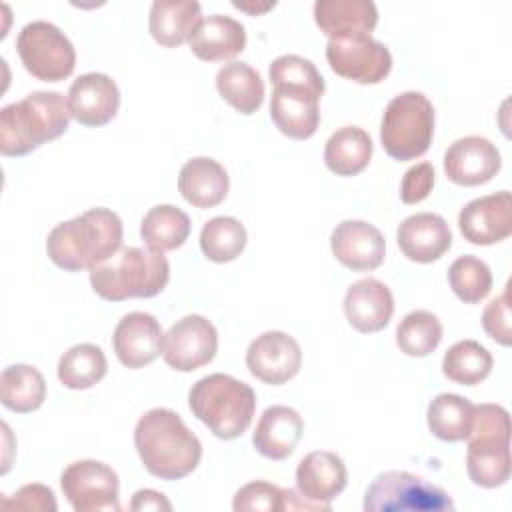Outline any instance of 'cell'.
Listing matches in <instances>:
<instances>
[{"label":"cell","instance_id":"1","mask_svg":"<svg viewBox=\"0 0 512 512\" xmlns=\"http://www.w3.org/2000/svg\"><path fill=\"white\" fill-rule=\"evenodd\" d=\"M134 446L144 468L160 480L192 474L202 458L198 436L170 408H152L138 418Z\"/></svg>","mask_w":512,"mask_h":512},{"label":"cell","instance_id":"38","mask_svg":"<svg viewBox=\"0 0 512 512\" xmlns=\"http://www.w3.org/2000/svg\"><path fill=\"white\" fill-rule=\"evenodd\" d=\"M448 284L464 304H478L492 290V272L478 256L464 254L450 264Z\"/></svg>","mask_w":512,"mask_h":512},{"label":"cell","instance_id":"16","mask_svg":"<svg viewBox=\"0 0 512 512\" xmlns=\"http://www.w3.org/2000/svg\"><path fill=\"white\" fill-rule=\"evenodd\" d=\"M330 250L342 266L354 272H368L384 262L386 240L366 220H344L330 234Z\"/></svg>","mask_w":512,"mask_h":512},{"label":"cell","instance_id":"31","mask_svg":"<svg viewBox=\"0 0 512 512\" xmlns=\"http://www.w3.org/2000/svg\"><path fill=\"white\" fill-rule=\"evenodd\" d=\"M190 228L192 224L184 210L172 204H158L144 214L140 236L148 248L168 252L180 248L188 240Z\"/></svg>","mask_w":512,"mask_h":512},{"label":"cell","instance_id":"35","mask_svg":"<svg viewBox=\"0 0 512 512\" xmlns=\"http://www.w3.org/2000/svg\"><path fill=\"white\" fill-rule=\"evenodd\" d=\"M492 354L476 340L452 344L442 358V374L462 386H476L492 372Z\"/></svg>","mask_w":512,"mask_h":512},{"label":"cell","instance_id":"14","mask_svg":"<svg viewBox=\"0 0 512 512\" xmlns=\"http://www.w3.org/2000/svg\"><path fill=\"white\" fill-rule=\"evenodd\" d=\"M458 228L464 240L476 246H490L512 234V196L500 190L464 204L458 214Z\"/></svg>","mask_w":512,"mask_h":512},{"label":"cell","instance_id":"24","mask_svg":"<svg viewBox=\"0 0 512 512\" xmlns=\"http://www.w3.org/2000/svg\"><path fill=\"white\" fill-rule=\"evenodd\" d=\"M314 22L328 38L370 36L378 24L372 0H316Z\"/></svg>","mask_w":512,"mask_h":512},{"label":"cell","instance_id":"13","mask_svg":"<svg viewBox=\"0 0 512 512\" xmlns=\"http://www.w3.org/2000/svg\"><path fill=\"white\" fill-rule=\"evenodd\" d=\"M246 366L250 374L264 384H286L300 372V344L290 334L280 330L262 332L246 350Z\"/></svg>","mask_w":512,"mask_h":512},{"label":"cell","instance_id":"23","mask_svg":"<svg viewBox=\"0 0 512 512\" xmlns=\"http://www.w3.org/2000/svg\"><path fill=\"white\" fill-rule=\"evenodd\" d=\"M304 420L290 406H268L256 422L252 444L268 460H286L302 440Z\"/></svg>","mask_w":512,"mask_h":512},{"label":"cell","instance_id":"9","mask_svg":"<svg viewBox=\"0 0 512 512\" xmlns=\"http://www.w3.org/2000/svg\"><path fill=\"white\" fill-rule=\"evenodd\" d=\"M16 50L28 74L42 82L66 80L76 66V50L52 22H28L16 38Z\"/></svg>","mask_w":512,"mask_h":512},{"label":"cell","instance_id":"18","mask_svg":"<svg viewBox=\"0 0 512 512\" xmlns=\"http://www.w3.org/2000/svg\"><path fill=\"white\" fill-rule=\"evenodd\" d=\"M160 322L148 312L124 314L112 334V346L122 366L138 370L162 354Z\"/></svg>","mask_w":512,"mask_h":512},{"label":"cell","instance_id":"44","mask_svg":"<svg viewBox=\"0 0 512 512\" xmlns=\"http://www.w3.org/2000/svg\"><path fill=\"white\" fill-rule=\"evenodd\" d=\"M232 6H234V8H238V10H244V12L252 14V16H258V14H264L266 10L274 8V6H276V2H264V4H242V2H232Z\"/></svg>","mask_w":512,"mask_h":512},{"label":"cell","instance_id":"21","mask_svg":"<svg viewBox=\"0 0 512 512\" xmlns=\"http://www.w3.org/2000/svg\"><path fill=\"white\" fill-rule=\"evenodd\" d=\"M320 98L322 96L304 88L274 86L270 96V118L284 136L306 140L318 130Z\"/></svg>","mask_w":512,"mask_h":512},{"label":"cell","instance_id":"6","mask_svg":"<svg viewBox=\"0 0 512 512\" xmlns=\"http://www.w3.org/2000/svg\"><path fill=\"white\" fill-rule=\"evenodd\" d=\"M466 472L476 486L498 488L510 478V414L500 404H474Z\"/></svg>","mask_w":512,"mask_h":512},{"label":"cell","instance_id":"28","mask_svg":"<svg viewBox=\"0 0 512 512\" xmlns=\"http://www.w3.org/2000/svg\"><path fill=\"white\" fill-rule=\"evenodd\" d=\"M372 150V138L364 128L342 126L326 140L324 164L336 176H356L370 164Z\"/></svg>","mask_w":512,"mask_h":512},{"label":"cell","instance_id":"17","mask_svg":"<svg viewBox=\"0 0 512 512\" xmlns=\"http://www.w3.org/2000/svg\"><path fill=\"white\" fill-rule=\"evenodd\" d=\"M68 108L82 126H104L118 114L120 90L108 74H82L68 88Z\"/></svg>","mask_w":512,"mask_h":512},{"label":"cell","instance_id":"11","mask_svg":"<svg viewBox=\"0 0 512 512\" xmlns=\"http://www.w3.org/2000/svg\"><path fill=\"white\" fill-rule=\"evenodd\" d=\"M330 68L356 84H378L392 70V54L372 36L330 38L326 44Z\"/></svg>","mask_w":512,"mask_h":512},{"label":"cell","instance_id":"8","mask_svg":"<svg viewBox=\"0 0 512 512\" xmlns=\"http://www.w3.org/2000/svg\"><path fill=\"white\" fill-rule=\"evenodd\" d=\"M362 508L364 512H452L454 502L446 490L422 476L388 470L370 482Z\"/></svg>","mask_w":512,"mask_h":512},{"label":"cell","instance_id":"33","mask_svg":"<svg viewBox=\"0 0 512 512\" xmlns=\"http://www.w3.org/2000/svg\"><path fill=\"white\" fill-rule=\"evenodd\" d=\"M234 512H282V510H326L306 498H298L294 490L254 480L244 484L232 500Z\"/></svg>","mask_w":512,"mask_h":512},{"label":"cell","instance_id":"10","mask_svg":"<svg viewBox=\"0 0 512 512\" xmlns=\"http://www.w3.org/2000/svg\"><path fill=\"white\" fill-rule=\"evenodd\" d=\"M60 488L76 512H118V474L100 460L70 462L60 474Z\"/></svg>","mask_w":512,"mask_h":512},{"label":"cell","instance_id":"12","mask_svg":"<svg viewBox=\"0 0 512 512\" xmlns=\"http://www.w3.org/2000/svg\"><path fill=\"white\" fill-rule=\"evenodd\" d=\"M216 350L218 332L214 324L200 314H188L176 320L162 338V358L178 372H192L210 364Z\"/></svg>","mask_w":512,"mask_h":512},{"label":"cell","instance_id":"40","mask_svg":"<svg viewBox=\"0 0 512 512\" xmlns=\"http://www.w3.org/2000/svg\"><path fill=\"white\" fill-rule=\"evenodd\" d=\"M4 510H28V512H56V496L52 488L44 484H26L18 488L12 496L0 500Z\"/></svg>","mask_w":512,"mask_h":512},{"label":"cell","instance_id":"20","mask_svg":"<svg viewBox=\"0 0 512 512\" xmlns=\"http://www.w3.org/2000/svg\"><path fill=\"white\" fill-rule=\"evenodd\" d=\"M396 242L408 260L428 264L448 252L452 246V232L440 214L418 212L400 222Z\"/></svg>","mask_w":512,"mask_h":512},{"label":"cell","instance_id":"25","mask_svg":"<svg viewBox=\"0 0 512 512\" xmlns=\"http://www.w3.org/2000/svg\"><path fill=\"white\" fill-rule=\"evenodd\" d=\"M230 178L226 168L208 156H196L188 160L178 174V192L196 208H214L226 196Z\"/></svg>","mask_w":512,"mask_h":512},{"label":"cell","instance_id":"32","mask_svg":"<svg viewBox=\"0 0 512 512\" xmlns=\"http://www.w3.org/2000/svg\"><path fill=\"white\" fill-rule=\"evenodd\" d=\"M474 404L458 394L442 392L430 400L426 422L430 432L444 442H460L470 434Z\"/></svg>","mask_w":512,"mask_h":512},{"label":"cell","instance_id":"36","mask_svg":"<svg viewBox=\"0 0 512 512\" xmlns=\"http://www.w3.org/2000/svg\"><path fill=\"white\" fill-rule=\"evenodd\" d=\"M200 250L216 264L236 260L248 242L244 224L232 216H214L200 230Z\"/></svg>","mask_w":512,"mask_h":512},{"label":"cell","instance_id":"41","mask_svg":"<svg viewBox=\"0 0 512 512\" xmlns=\"http://www.w3.org/2000/svg\"><path fill=\"white\" fill-rule=\"evenodd\" d=\"M482 328L484 332L502 346H510L512 342V326H510V300L508 286L496 298H492L482 312Z\"/></svg>","mask_w":512,"mask_h":512},{"label":"cell","instance_id":"19","mask_svg":"<svg viewBox=\"0 0 512 512\" xmlns=\"http://www.w3.org/2000/svg\"><path fill=\"white\" fill-rule=\"evenodd\" d=\"M348 482L344 460L330 450L308 452L296 468V488L302 498L330 510V502L342 494Z\"/></svg>","mask_w":512,"mask_h":512},{"label":"cell","instance_id":"37","mask_svg":"<svg viewBox=\"0 0 512 512\" xmlns=\"http://www.w3.org/2000/svg\"><path fill=\"white\" fill-rule=\"evenodd\" d=\"M442 340V322L428 310L408 312L396 328V344L400 352L412 358L432 354Z\"/></svg>","mask_w":512,"mask_h":512},{"label":"cell","instance_id":"29","mask_svg":"<svg viewBox=\"0 0 512 512\" xmlns=\"http://www.w3.org/2000/svg\"><path fill=\"white\" fill-rule=\"evenodd\" d=\"M218 94L240 114H254L264 102V80L248 62L232 60L216 74Z\"/></svg>","mask_w":512,"mask_h":512},{"label":"cell","instance_id":"42","mask_svg":"<svg viewBox=\"0 0 512 512\" xmlns=\"http://www.w3.org/2000/svg\"><path fill=\"white\" fill-rule=\"evenodd\" d=\"M434 166L430 162H418L410 166L400 184V198L404 204H418L426 200L434 188Z\"/></svg>","mask_w":512,"mask_h":512},{"label":"cell","instance_id":"27","mask_svg":"<svg viewBox=\"0 0 512 512\" xmlns=\"http://www.w3.org/2000/svg\"><path fill=\"white\" fill-rule=\"evenodd\" d=\"M200 20L202 8L196 0H156L150 6L148 28L160 46L176 48L190 40Z\"/></svg>","mask_w":512,"mask_h":512},{"label":"cell","instance_id":"26","mask_svg":"<svg viewBox=\"0 0 512 512\" xmlns=\"http://www.w3.org/2000/svg\"><path fill=\"white\" fill-rule=\"evenodd\" d=\"M188 46L204 62L228 60L246 48V28L230 16L212 14L200 20Z\"/></svg>","mask_w":512,"mask_h":512},{"label":"cell","instance_id":"34","mask_svg":"<svg viewBox=\"0 0 512 512\" xmlns=\"http://www.w3.org/2000/svg\"><path fill=\"white\" fill-rule=\"evenodd\" d=\"M108 372V360L100 346L82 342L68 348L58 360V380L70 390H88Z\"/></svg>","mask_w":512,"mask_h":512},{"label":"cell","instance_id":"7","mask_svg":"<svg viewBox=\"0 0 512 512\" xmlns=\"http://www.w3.org/2000/svg\"><path fill=\"white\" fill-rule=\"evenodd\" d=\"M434 106L416 90L394 96L382 114L380 142L384 152L400 162L428 152L434 138Z\"/></svg>","mask_w":512,"mask_h":512},{"label":"cell","instance_id":"4","mask_svg":"<svg viewBox=\"0 0 512 512\" xmlns=\"http://www.w3.org/2000/svg\"><path fill=\"white\" fill-rule=\"evenodd\" d=\"M92 290L108 302L128 298H152L170 280V264L164 252L152 248L120 246L112 256L94 264L88 272Z\"/></svg>","mask_w":512,"mask_h":512},{"label":"cell","instance_id":"2","mask_svg":"<svg viewBox=\"0 0 512 512\" xmlns=\"http://www.w3.org/2000/svg\"><path fill=\"white\" fill-rule=\"evenodd\" d=\"M122 220L110 208H90L56 224L46 238L48 258L66 272H80L106 260L122 246Z\"/></svg>","mask_w":512,"mask_h":512},{"label":"cell","instance_id":"39","mask_svg":"<svg viewBox=\"0 0 512 512\" xmlns=\"http://www.w3.org/2000/svg\"><path fill=\"white\" fill-rule=\"evenodd\" d=\"M268 76L272 86H294L310 90L318 96L324 94V78L318 72L316 64L298 54H282L272 60L268 68Z\"/></svg>","mask_w":512,"mask_h":512},{"label":"cell","instance_id":"43","mask_svg":"<svg viewBox=\"0 0 512 512\" xmlns=\"http://www.w3.org/2000/svg\"><path fill=\"white\" fill-rule=\"evenodd\" d=\"M130 510L134 512H142V510H172V504L166 500L164 494L152 490V488H144L134 492L132 502H130Z\"/></svg>","mask_w":512,"mask_h":512},{"label":"cell","instance_id":"22","mask_svg":"<svg viewBox=\"0 0 512 512\" xmlns=\"http://www.w3.org/2000/svg\"><path fill=\"white\" fill-rule=\"evenodd\" d=\"M344 314L358 332H380L392 320L394 296L384 282L370 276L360 278L346 290Z\"/></svg>","mask_w":512,"mask_h":512},{"label":"cell","instance_id":"5","mask_svg":"<svg viewBox=\"0 0 512 512\" xmlns=\"http://www.w3.org/2000/svg\"><path fill=\"white\" fill-rule=\"evenodd\" d=\"M188 406L216 438L234 440L252 424L256 394L246 382L214 372L192 384Z\"/></svg>","mask_w":512,"mask_h":512},{"label":"cell","instance_id":"15","mask_svg":"<svg viewBox=\"0 0 512 512\" xmlns=\"http://www.w3.org/2000/svg\"><path fill=\"white\" fill-rule=\"evenodd\" d=\"M502 166L500 152L484 136L454 140L444 152V174L458 186H480L490 182Z\"/></svg>","mask_w":512,"mask_h":512},{"label":"cell","instance_id":"30","mask_svg":"<svg viewBox=\"0 0 512 512\" xmlns=\"http://www.w3.org/2000/svg\"><path fill=\"white\" fill-rule=\"evenodd\" d=\"M46 400V380L30 364H10L0 376V402L16 414L38 410Z\"/></svg>","mask_w":512,"mask_h":512},{"label":"cell","instance_id":"3","mask_svg":"<svg viewBox=\"0 0 512 512\" xmlns=\"http://www.w3.org/2000/svg\"><path fill=\"white\" fill-rule=\"evenodd\" d=\"M70 118L68 98L60 92H30L0 110V152L4 156H26L60 138L68 130Z\"/></svg>","mask_w":512,"mask_h":512}]
</instances>
